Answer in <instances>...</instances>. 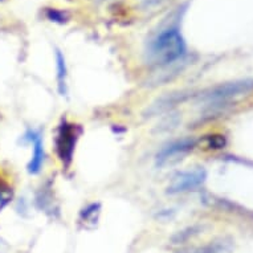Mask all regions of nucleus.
<instances>
[{
	"label": "nucleus",
	"instance_id": "8",
	"mask_svg": "<svg viewBox=\"0 0 253 253\" xmlns=\"http://www.w3.org/2000/svg\"><path fill=\"white\" fill-rule=\"evenodd\" d=\"M100 213V204H90L89 207L85 208L83 212V217L85 221H96Z\"/></svg>",
	"mask_w": 253,
	"mask_h": 253
},
{
	"label": "nucleus",
	"instance_id": "4",
	"mask_svg": "<svg viewBox=\"0 0 253 253\" xmlns=\"http://www.w3.org/2000/svg\"><path fill=\"white\" fill-rule=\"evenodd\" d=\"M194 143L195 142L192 139H182V141L172 142L158 153L157 163L159 166H166V165L178 162L180 157H183L188 150L192 149Z\"/></svg>",
	"mask_w": 253,
	"mask_h": 253
},
{
	"label": "nucleus",
	"instance_id": "3",
	"mask_svg": "<svg viewBox=\"0 0 253 253\" xmlns=\"http://www.w3.org/2000/svg\"><path fill=\"white\" fill-rule=\"evenodd\" d=\"M206 174L204 171H188V172H180L176 174L167 187V192L170 194H180V192L190 191L203 183Z\"/></svg>",
	"mask_w": 253,
	"mask_h": 253
},
{
	"label": "nucleus",
	"instance_id": "6",
	"mask_svg": "<svg viewBox=\"0 0 253 253\" xmlns=\"http://www.w3.org/2000/svg\"><path fill=\"white\" fill-rule=\"evenodd\" d=\"M27 139L31 142H34V155L32 159L28 165V171L31 174H38L44 162V149H42V138L39 135V133L34 131V130H29L27 133Z\"/></svg>",
	"mask_w": 253,
	"mask_h": 253
},
{
	"label": "nucleus",
	"instance_id": "1",
	"mask_svg": "<svg viewBox=\"0 0 253 253\" xmlns=\"http://www.w3.org/2000/svg\"><path fill=\"white\" fill-rule=\"evenodd\" d=\"M186 53V44L182 35L176 28H169L162 31L157 38L149 44V60L158 67L170 65L180 61Z\"/></svg>",
	"mask_w": 253,
	"mask_h": 253
},
{
	"label": "nucleus",
	"instance_id": "9",
	"mask_svg": "<svg viewBox=\"0 0 253 253\" xmlns=\"http://www.w3.org/2000/svg\"><path fill=\"white\" fill-rule=\"evenodd\" d=\"M46 16L52 21H57V23H64L67 20V15L64 12H60L57 9H48L46 11Z\"/></svg>",
	"mask_w": 253,
	"mask_h": 253
},
{
	"label": "nucleus",
	"instance_id": "10",
	"mask_svg": "<svg viewBox=\"0 0 253 253\" xmlns=\"http://www.w3.org/2000/svg\"><path fill=\"white\" fill-rule=\"evenodd\" d=\"M162 1H165V0H143V5H145L146 8H149V7H154V5L161 4Z\"/></svg>",
	"mask_w": 253,
	"mask_h": 253
},
{
	"label": "nucleus",
	"instance_id": "7",
	"mask_svg": "<svg viewBox=\"0 0 253 253\" xmlns=\"http://www.w3.org/2000/svg\"><path fill=\"white\" fill-rule=\"evenodd\" d=\"M56 64H57V80H58V91L60 94H65L67 93V64H65V58L61 54L60 50L56 52Z\"/></svg>",
	"mask_w": 253,
	"mask_h": 253
},
{
	"label": "nucleus",
	"instance_id": "2",
	"mask_svg": "<svg viewBox=\"0 0 253 253\" xmlns=\"http://www.w3.org/2000/svg\"><path fill=\"white\" fill-rule=\"evenodd\" d=\"M76 138H77V135H76V130L73 127V125L64 122L58 129L57 138H56V150H57L60 159L67 165L71 162L72 155H73Z\"/></svg>",
	"mask_w": 253,
	"mask_h": 253
},
{
	"label": "nucleus",
	"instance_id": "5",
	"mask_svg": "<svg viewBox=\"0 0 253 253\" xmlns=\"http://www.w3.org/2000/svg\"><path fill=\"white\" fill-rule=\"evenodd\" d=\"M253 84L251 81H241V83H232L227 84V85H221L215 89H212L208 93L206 98L211 101H221L229 97L239 96V94H244L247 91L252 89Z\"/></svg>",
	"mask_w": 253,
	"mask_h": 253
}]
</instances>
